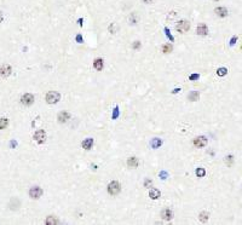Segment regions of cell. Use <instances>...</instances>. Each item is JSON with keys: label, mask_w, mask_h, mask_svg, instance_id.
<instances>
[{"label": "cell", "mask_w": 242, "mask_h": 225, "mask_svg": "<svg viewBox=\"0 0 242 225\" xmlns=\"http://www.w3.org/2000/svg\"><path fill=\"white\" fill-rule=\"evenodd\" d=\"M3 19H4V15H3V12H1V11H0V22H1Z\"/></svg>", "instance_id": "32"}, {"label": "cell", "mask_w": 242, "mask_h": 225, "mask_svg": "<svg viewBox=\"0 0 242 225\" xmlns=\"http://www.w3.org/2000/svg\"><path fill=\"white\" fill-rule=\"evenodd\" d=\"M69 112H67V111H61L59 114H58V122H61V124H63V122H67L69 120Z\"/></svg>", "instance_id": "10"}, {"label": "cell", "mask_w": 242, "mask_h": 225, "mask_svg": "<svg viewBox=\"0 0 242 225\" xmlns=\"http://www.w3.org/2000/svg\"><path fill=\"white\" fill-rule=\"evenodd\" d=\"M144 185H145L147 188H148L149 185H151V180H149V179H147V180H145V183H144Z\"/></svg>", "instance_id": "29"}, {"label": "cell", "mask_w": 242, "mask_h": 225, "mask_svg": "<svg viewBox=\"0 0 242 225\" xmlns=\"http://www.w3.org/2000/svg\"><path fill=\"white\" fill-rule=\"evenodd\" d=\"M225 158H226V160H225V162L228 163L229 166H231V163H233V156H231V155H229L228 157H225Z\"/></svg>", "instance_id": "25"}, {"label": "cell", "mask_w": 242, "mask_h": 225, "mask_svg": "<svg viewBox=\"0 0 242 225\" xmlns=\"http://www.w3.org/2000/svg\"><path fill=\"white\" fill-rule=\"evenodd\" d=\"M61 99V95L56 91H50L47 95H46V102L49 104H56L57 102Z\"/></svg>", "instance_id": "1"}, {"label": "cell", "mask_w": 242, "mask_h": 225, "mask_svg": "<svg viewBox=\"0 0 242 225\" xmlns=\"http://www.w3.org/2000/svg\"><path fill=\"white\" fill-rule=\"evenodd\" d=\"M143 1H144V3H147V4H150L151 0H143Z\"/></svg>", "instance_id": "34"}, {"label": "cell", "mask_w": 242, "mask_h": 225, "mask_svg": "<svg viewBox=\"0 0 242 225\" xmlns=\"http://www.w3.org/2000/svg\"><path fill=\"white\" fill-rule=\"evenodd\" d=\"M41 195H43V189L39 188V186H34L29 190V196L32 198H35V200L39 198Z\"/></svg>", "instance_id": "6"}, {"label": "cell", "mask_w": 242, "mask_h": 225, "mask_svg": "<svg viewBox=\"0 0 242 225\" xmlns=\"http://www.w3.org/2000/svg\"><path fill=\"white\" fill-rule=\"evenodd\" d=\"M21 103L24 105H32L34 103V96L32 93H25L21 97Z\"/></svg>", "instance_id": "4"}, {"label": "cell", "mask_w": 242, "mask_h": 225, "mask_svg": "<svg viewBox=\"0 0 242 225\" xmlns=\"http://www.w3.org/2000/svg\"><path fill=\"white\" fill-rule=\"evenodd\" d=\"M127 166L131 168H136L138 166V158L137 157H130L127 160Z\"/></svg>", "instance_id": "15"}, {"label": "cell", "mask_w": 242, "mask_h": 225, "mask_svg": "<svg viewBox=\"0 0 242 225\" xmlns=\"http://www.w3.org/2000/svg\"><path fill=\"white\" fill-rule=\"evenodd\" d=\"M11 67H10L9 64H3L1 67H0V76H3V78H7V76L11 74Z\"/></svg>", "instance_id": "7"}, {"label": "cell", "mask_w": 242, "mask_h": 225, "mask_svg": "<svg viewBox=\"0 0 242 225\" xmlns=\"http://www.w3.org/2000/svg\"><path fill=\"white\" fill-rule=\"evenodd\" d=\"M138 47H141V43L139 41H135V44H133V49H138Z\"/></svg>", "instance_id": "27"}, {"label": "cell", "mask_w": 242, "mask_h": 225, "mask_svg": "<svg viewBox=\"0 0 242 225\" xmlns=\"http://www.w3.org/2000/svg\"><path fill=\"white\" fill-rule=\"evenodd\" d=\"M214 12L217 13V16H219V17H226V16H228V10H226L225 7H223V6L217 7L214 10Z\"/></svg>", "instance_id": "12"}, {"label": "cell", "mask_w": 242, "mask_h": 225, "mask_svg": "<svg viewBox=\"0 0 242 225\" xmlns=\"http://www.w3.org/2000/svg\"><path fill=\"white\" fill-rule=\"evenodd\" d=\"M76 40H78L79 43H81V41H82V39H81V35H78V38H76Z\"/></svg>", "instance_id": "33"}, {"label": "cell", "mask_w": 242, "mask_h": 225, "mask_svg": "<svg viewBox=\"0 0 242 225\" xmlns=\"http://www.w3.org/2000/svg\"><path fill=\"white\" fill-rule=\"evenodd\" d=\"M217 74H218L219 76H224V75L228 74V69H226V68H219V69L217 70Z\"/></svg>", "instance_id": "24"}, {"label": "cell", "mask_w": 242, "mask_h": 225, "mask_svg": "<svg viewBox=\"0 0 242 225\" xmlns=\"http://www.w3.org/2000/svg\"><path fill=\"white\" fill-rule=\"evenodd\" d=\"M206 144H207V138L201 136V137H196L194 139V145L195 146H197V148H202L205 146Z\"/></svg>", "instance_id": "8"}, {"label": "cell", "mask_w": 242, "mask_h": 225, "mask_svg": "<svg viewBox=\"0 0 242 225\" xmlns=\"http://www.w3.org/2000/svg\"><path fill=\"white\" fill-rule=\"evenodd\" d=\"M190 28V23L188 21H185V19H183V21H179L176 25V29L178 30L179 33H187L188 30Z\"/></svg>", "instance_id": "3"}, {"label": "cell", "mask_w": 242, "mask_h": 225, "mask_svg": "<svg viewBox=\"0 0 242 225\" xmlns=\"http://www.w3.org/2000/svg\"><path fill=\"white\" fill-rule=\"evenodd\" d=\"M172 216H173V213L172 211L169 208H166V209H163V211L161 212V217L163 220H171L172 219Z\"/></svg>", "instance_id": "9"}, {"label": "cell", "mask_w": 242, "mask_h": 225, "mask_svg": "<svg viewBox=\"0 0 242 225\" xmlns=\"http://www.w3.org/2000/svg\"><path fill=\"white\" fill-rule=\"evenodd\" d=\"M161 144H162V142L159 139V138H154V139L151 140V148H153V149H157Z\"/></svg>", "instance_id": "18"}, {"label": "cell", "mask_w": 242, "mask_h": 225, "mask_svg": "<svg viewBox=\"0 0 242 225\" xmlns=\"http://www.w3.org/2000/svg\"><path fill=\"white\" fill-rule=\"evenodd\" d=\"M160 190H157V189H155V188H153V189H150V191H149V196H150V198L151 200H157L159 197H160Z\"/></svg>", "instance_id": "13"}, {"label": "cell", "mask_w": 242, "mask_h": 225, "mask_svg": "<svg viewBox=\"0 0 242 225\" xmlns=\"http://www.w3.org/2000/svg\"><path fill=\"white\" fill-rule=\"evenodd\" d=\"M93 67H95L97 70H102V69H103V59L97 58L95 62H93Z\"/></svg>", "instance_id": "17"}, {"label": "cell", "mask_w": 242, "mask_h": 225, "mask_svg": "<svg viewBox=\"0 0 242 225\" xmlns=\"http://www.w3.org/2000/svg\"><path fill=\"white\" fill-rule=\"evenodd\" d=\"M236 40H237V38H236V37H234L233 39H231V43H230V44H231V45H234V44L236 43Z\"/></svg>", "instance_id": "30"}, {"label": "cell", "mask_w": 242, "mask_h": 225, "mask_svg": "<svg viewBox=\"0 0 242 225\" xmlns=\"http://www.w3.org/2000/svg\"><path fill=\"white\" fill-rule=\"evenodd\" d=\"M92 145H93V139H91V138H87V139L82 142V148H84L85 150H90Z\"/></svg>", "instance_id": "14"}, {"label": "cell", "mask_w": 242, "mask_h": 225, "mask_svg": "<svg viewBox=\"0 0 242 225\" xmlns=\"http://www.w3.org/2000/svg\"><path fill=\"white\" fill-rule=\"evenodd\" d=\"M200 220L201 222H207L208 220V218H209V214H208V212H202V213H200Z\"/></svg>", "instance_id": "20"}, {"label": "cell", "mask_w": 242, "mask_h": 225, "mask_svg": "<svg viewBox=\"0 0 242 225\" xmlns=\"http://www.w3.org/2000/svg\"><path fill=\"white\" fill-rule=\"evenodd\" d=\"M196 32H197L199 35H206V34L208 33V28H207V25H206L205 23H201V24L197 25Z\"/></svg>", "instance_id": "11"}, {"label": "cell", "mask_w": 242, "mask_h": 225, "mask_svg": "<svg viewBox=\"0 0 242 225\" xmlns=\"http://www.w3.org/2000/svg\"><path fill=\"white\" fill-rule=\"evenodd\" d=\"M117 115H119V108H115L114 109V114H113V119H116Z\"/></svg>", "instance_id": "26"}, {"label": "cell", "mask_w": 242, "mask_h": 225, "mask_svg": "<svg viewBox=\"0 0 242 225\" xmlns=\"http://www.w3.org/2000/svg\"><path fill=\"white\" fill-rule=\"evenodd\" d=\"M7 124H9L7 119H0V130L6 128V127H7Z\"/></svg>", "instance_id": "22"}, {"label": "cell", "mask_w": 242, "mask_h": 225, "mask_svg": "<svg viewBox=\"0 0 242 225\" xmlns=\"http://www.w3.org/2000/svg\"><path fill=\"white\" fill-rule=\"evenodd\" d=\"M199 98H200V95L197 91H193L189 95V101H191V102H196V101H199Z\"/></svg>", "instance_id": "16"}, {"label": "cell", "mask_w": 242, "mask_h": 225, "mask_svg": "<svg viewBox=\"0 0 242 225\" xmlns=\"http://www.w3.org/2000/svg\"><path fill=\"white\" fill-rule=\"evenodd\" d=\"M34 139L37 140V143H39V144H43V143H45L46 140V133H45V131L43 130H39L35 132V134H34Z\"/></svg>", "instance_id": "5"}, {"label": "cell", "mask_w": 242, "mask_h": 225, "mask_svg": "<svg viewBox=\"0 0 242 225\" xmlns=\"http://www.w3.org/2000/svg\"><path fill=\"white\" fill-rule=\"evenodd\" d=\"M120 190H121V186H120V184H119V182H116V180H114V182H111L109 185H108V192L110 194V195H117V194L120 192Z\"/></svg>", "instance_id": "2"}, {"label": "cell", "mask_w": 242, "mask_h": 225, "mask_svg": "<svg viewBox=\"0 0 242 225\" xmlns=\"http://www.w3.org/2000/svg\"><path fill=\"white\" fill-rule=\"evenodd\" d=\"M179 91H181V90H179V89H176V90L173 91V93H177V92H179Z\"/></svg>", "instance_id": "35"}, {"label": "cell", "mask_w": 242, "mask_h": 225, "mask_svg": "<svg viewBox=\"0 0 242 225\" xmlns=\"http://www.w3.org/2000/svg\"><path fill=\"white\" fill-rule=\"evenodd\" d=\"M205 174H206V171L203 170V168H197V170H196V176H197L199 178L205 177Z\"/></svg>", "instance_id": "23"}, {"label": "cell", "mask_w": 242, "mask_h": 225, "mask_svg": "<svg viewBox=\"0 0 242 225\" xmlns=\"http://www.w3.org/2000/svg\"><path fill=\"white\" fill-rule=\"evenodd\" d=\"M171 51H172V45L166 44V45L162 46V52H163V53H169Z\"/></svg>", "instance_id": "21"}, {"label": "cell", "mask_w": 242, "mask_h": 225, "mask_svg": "<svg viewBox=\"0 0 242 225\" xmlns=\"http://www.w3.org/2000/svg\"><path fill=\"white\" fill-rule=\"evenodd\" d=\"M46 224L47 225H56V224H58V220L55 217L50 216V217H47V219H46Z\"/></svg>", "instance_id": "19"}, {"label": "cell", "mask_w": 242, "mask_h": 225, "mask_svg": "<svg viewBox=\"0 0 242 225\" xmlns=\"http://www.w3.org/2000/svg\"><path fill=\"white\" fill-rule=\"evenodd\" d=\"M161 177H162V179H166L167 174H166V173H165V172H162V173H161Z\"/></svg>", "instance_id": "31"}, {"label": "cell", "mask_w": 242, "mask_h": 225, "mask_svg": "<svg viewBox=\"0 0 242 225\" xmlns=\"http://www.w3.org/2000/svg\"><path fill=\"white\" fill-rule=\"evenodd\" d=\"M196 79H199V74H194L190 76V80H196Z\"/></svg>", "instance_id": "28"}]
</instances>
